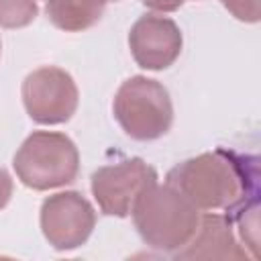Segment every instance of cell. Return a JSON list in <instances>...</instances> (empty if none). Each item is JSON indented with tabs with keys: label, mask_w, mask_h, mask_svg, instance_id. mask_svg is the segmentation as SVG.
I'll return each instance as SVG.
<instances>
[{
	"label": "cell",
	"mask_w": 261,
	"mask_h": 261,
	"mask_svg": "<svg viewBox=\"0 0 261 261\" xmlns=\"http://www.w3.org/2000/svg\"><path fill=\"white\" fill-rule=\"evenodd\" d=\"M12 167L22 186L37 192H47L67 186L77 177L80 153L67 135L35 130L14 153Z\"/></svg>",
	"instance_id": "obj_3"
},
{
	"label": "cell",
	"mask_w": 261,
	"mask_h": 261,
	"mask_svg": "<svg viewBox=\"0 0 261 261\" xmlns=\"http://www.w3.org/2000/svg\"><path fill=\"white\" fill-rule=\"evenodd\" d=\"M128 47L139 67L161 71L171 67L179 57L184 35L171 18L145 14L130 27Z\"/></svg>",
	"instance_id": "obj_8"
},
{
	"label": "cell",
	"mask_w": 261,
	"mask_h": 261,
	"mask_svg": "<svg viewBox=\"0 0 261 261\" xmlns=\"http://www.w3.org/2000/svg\"><path fill=\"white\" fill-rule=\"evenodd\" d=\"M96 226V210L80 192H57L41 204V230L55 251L82 247Z\"/></svg>",
	"instance_id": "obj_7"
},
{
	"label": "cell",
	"mask_w": 261,
	"mask_h": 261,
	"mask_svg": "<svg viewBox=\"0 0 261 261\" xmlns=\"http://www.w3.org/2000/svg\"><path fill=\"white\" fill-rule=\"evenodd\" d=\"M0 55H2V43H0Z\"/></svg>",
	"instance_id": "obj_16"
},
{
	"label": "cell",
	"mask_w": 261,
	"mask_h": 261,
	"mask_svg": "<svg viewBox=\"0 0 261 261\" xmlns=\"http://www.w3.org/2000/svg\"><path fill=\"white\" fill-rule=\"evenodd\" d=\"M106 0H47V18L65 33H82L104 14Z\"/></svg>",
	"instance_id": "obj_10"
},
{
	"label": "cell",
	"mask_w": 261,
	"mask_h": 261,
	"mask_svg": "<svg viewBox=\"0 0 261 261\" xmlns=\"http://www.w3.org/2000/svg\"><path fill=\"white\" fill-rule=\"evenodd\" d=\"M106 2H118V0H106Z\"/></svg>",
	"instance_id": "obj_15"
},
{
	"label": "cell",
	"mask_w": 261,
	"mask_h": 261,
	"mask_svg": "<svg viewBox=\"0 0 261 261\" xmlns=\"http://www.w3.org/2000/svg\"><path fill=\"white\" fill-rule=\"evenodd\" d=\"M12 190H14V186H12V177H10V173H8L4 167H0V210L10 202V198H12Z\"/></svg>",
	"instance_id": "obj_13"
},
{
	"label": "cell",
	"mask_w": 261,
	"mask_h": 261,
	"mask_svg": "<svg viewBox=\"0 0 261 261\" xmlns=\"http://www.w3.org/2000/svg\"><path fill=\"white\" fill-rule=\"evenodd\" d=\"M133 222L145 245L163 253L181 249L200 222L198 208L169 184L147 186L133 204Z\"/></svg>",
	"instance_id": "obj_2"
},
{
	"label": "cell",
	"mask_w": 261,
	"mask_h": 261,
	"mask_svg": "<svg viewBox=\"0 0 261 261\" xmlns=\"http://www.w3.org/2000/svg\"><path fill=\"white\" fill-rule=\"evenodd\" d=\"M157 181V171L141 157L102 165L92 173V194L106 216L124 218L130 214L139 194Z\"/></svg>",
	"instance_id": "obj_6"
},
{
	"label": "cell",
	"mask_w": 261,
	"mask_h": 261,
	"mask_svg": "<svg viewBox=\"0 0 261 261\" xmlns=\"http://www.w3.org/2000/svg\"><path fill=\"white\" fill-rule=\"evenodd\" d=\"M165 184L186 196L198 210H234L259 196L257 157L214 149L169 169Z\"/></svg>",
	"instance_id": "obj_1"
},
{
	"label": "cell",
	"mask_w": 261,
	"mask_h": 261,
	"mask_svg": "<svg viewBox=\"0 0 261 261\" xmlns=\"http://www.w3.org/2000/svg\"><path fill=\"white\" fill-rule=\"evenodd\" d=\"M173 259H247L245 247L239 245L232 220L224 214L208 212L200 216L192 239L171 253Z\"/></svg>",
	"instance_id": "obj_9"
},
{
	"label": "cell",
	"mask_w": 261,
	"mask_h": 261,
	"mask_svg": "<svg viewBox=\"0 0 261 261\" xmlns=\"http://www.w3.org/2000/svg\"><path fill=\"white\" fill-rule=\"evenodd\" d=\"M39 14L37 0H0V27L22 29Z\"/></svg>",
	"instance_id": "obj_11"
},
{
	"label": "cell",
	"mask_w": 261,
	"mask_h": 261,
	"mask_svg": "<svg viewBox=\"0 0 261 261\" xmlns=\"http://www.w3.org/2000/svg\"><path fill=\"white\" fill-rule=\"evenodd\" d=\"M112 112L120 128L135 141H155L173 122V104L167 88L145 75H133L120 84Z\"/></svg>",
	"instance_id": "obj_4"
},
{
	"label": "cell",
	"mask_w": 261,
	"mask_h": 261,
	"mask_svg": "<svg viewBox=\"0 0 261 261\" xmlns=\"http://www.w3.org/2000/svg\"><path fill=\"white\" fill-rule=\"evenodd\" d=\"M22 104L27 114L37 124L67 122L80 102V92L73 77L55 65H45L31 71L22 82Z\"/></svg>",
	"instance_id": "obj_5"
},
{
	"label": "cell",
	"mask_w": 261,
	"mask_h": 261,
	"mask_svg": "<svg viewBox=\"0 0 261 261\" xmlns=\"http://www.w3.org/2000/svg\"><path fill=\"white\" fill-rule=\"evenodd\" d=\"M222 6L243 22H259V0H222Z\"/></svg>",
	"instance_id": "obj_12"
},
{
	"label": "cell",
	"mask_w": 261,
	"mask_h": 261,
	"mask_svg": "<svg viewBox=\"0 0 261 261\" xmlns=\"http://www.w3.org/2000/svg\"><path fill=\"white\" fill-rule=\"evenodd\" d=\"M147 8L155 10V12H173L177 10L186 0H141Z\"/></svg>",
	"instance_id": "obj_14"
}]
</instances>
